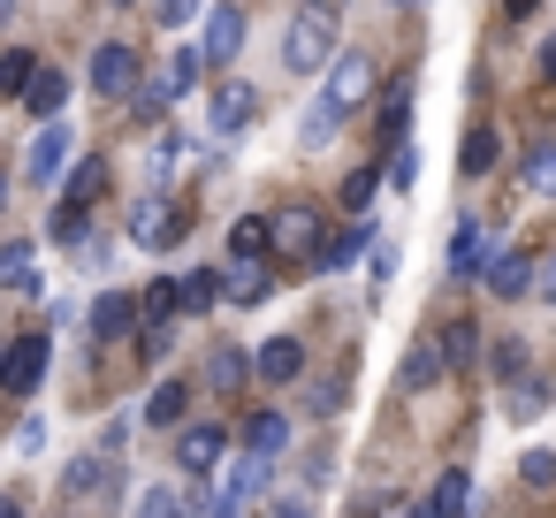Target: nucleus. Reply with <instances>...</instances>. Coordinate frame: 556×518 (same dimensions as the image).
<instances>
[{"instance_id":"9b49d317","label":"nucleus","mask_w":556,"mask_h":518,"mask_svg":"<svg viewBox=\"0 0 556 518\" xmlns=\"http://www.w3.org/2000/svg\"><path fill=\"white\" fill-rule=\"evenodd\" d=\"M138 313H146V298H130V290H100V298H92V336H100V343H123V336L138 328Z\"/></svg>"},{"instance_id":"473e14b6","label":"nucleus","mask_w":556,"mask_h":518,"mask_svg":"<svg viewBox=\"0 0 556 518\" xmlns=\"http://www.w3.org/2000/svg\"><path fill=\"white\" fill-rule=\"evenodd\" d=\"M244 374H260V351H214V366H206L214 389H237Z\"/></svg>"},{"instance_id":"5701e85b","label":"nucleus","mask_w":556,"mask_h":518,"mask_svg":"<svg viewBox=\"0 0 556 518\" xmlns=\"http://www.w3.org/2000/svg\"><path fill=\"white\" fill-rule=\"evenodd\" d=\"M275 244V222H260V214H244L237 229H229V267H244V260H260Z\"/></svg>"},{"instance_id":"e433bc0d","label":"nucleus","mask_w":556,"mask_h":518,"mask_svg":"<svg viewBox=\"0 0 556 518\" xmlns=\"http://www.w3.org/2000/svg\"><path fill=\"white\" fill-rule=\"evenodd\" d=\"M374 191H381V176H374V168H358V176H343V206H351L358 222H374V214H366V206H374Z\"/></svg>"},{"instance_id":"412c9836","label":"nucleus","mask_w":556,"mask_h":518,"mask_svg":"<svg viewBox=\"0 0 556 518\" xmlns=\"http://www.w3.org/2000/svg\"><path fill=\"white\" fill-rule=\"evenodd\" d=\"M0 290H16V298L39 290V260H31V244H0Z\"/></svg>"},{"instance_id":"9d476101","label":"nucleus","mask_w":556,"mask_h":518,"mask_svg":"<svg viewBox=\"0 0 556 518\" xmlns=\"http://www.w3.org/2000/svg\"><path fill=\"white\" fill-rule=\"evenodd\" d=\"M495 260H503V252H495V237H488L480 222H457V237H450V275H465V282H472V275H495Z\"/></svg>"},{"instance_id":"c85d7f7f","label":"nucleus","mask_w":556,"mask_h":518,"mask_svg":"<svg viewBox=\"0 0 556 518\" xmlns=\"http://www.w3.org/2000/svg\"><path fill=\"white\" fill-rule=\"evenodd\" d=\"M267 290H275L267 260H244V267H229V298H237V305H267Z\"/></svg>"},{"instance_id":"a19ab883","label":"nucleus","mask_w":556,"mask_h":518,"mask_svg":"<svg viewBox=\"0 0 556 518\" xmlns=\"http://www.w3.org/2000/svg\"><path fill=\"white\" fill-rule=\"evenodd\" d=\"M130 427H138V419H130V412H115V419L100 427V457H123V442H130Z\"/></svg>"},{"instance_id":"c9c22d12","label":"nucleus","mask_w":556,"mask_h":518,"mask_svg":"<svg viewBox=\"0 0 556 518\" xmlns=\"http://www.w3.org/2000/svg\"><path fill=\"white\" fill-rule=\"evenodd\" d=\"M404 115H412V85H389V92H381V130H389V146H404Z\"/></svg>"},{"instance_id":"de8ad7c7","label":"nucleus","mask_w":556,"mask_h":518,"mask_svg":"<svg viewBox=\"0 0 556 518\" xmlns=\"http://www.w3.org/2000/svg\"><path fill=\"white\" fill-rule=\"evenodd\" d=\"M282 518H313V510H305V503H282Z\"/></svg>"},{"instance_id":"bb28decb","label":"nucleus","mask_w":556,"mask_h":518,"mask_svg":"<svg viewBox=\"0 0 556 518\" xmlns=\"http://www.w3.org/2000/svg\"><path fill=\"white\" fill-rule=\"evenodd\" d=\"M184 153H191V146H184L176 130H153V146H146V176H153V184H168V176L184 168Z\"/></svg>"},{"instance_id":"f257e3e1","label":"nucleus","mask_w":556,"mask_h":518,"mask_svg":"<svg viewBox=\"0 0 556 518\" xmlns=\"http://www.w3.org/2000/svg\"><path fill=\"white\" fill-rule=\"evenodd\" d=\"M336 31H343V16H336V9H298V16L282 24V62H290L298 77H313V70H336V62H343Z\"/></svg>"},{"instance_id":"c03bdc74","label":"nucleus","mask_w":556,"mask_h":518,"mask_svg":"<svg viewBox=\"0 0 556 518\" xmlns=\"http://www.w3.org/2000/svg\"><path fill=\"white\" fill-rule=\"evenodd\" d=\"M146 16H153L161 31H184V24H191V9H184V0H161V9H146Z\"/></svg>"},{"instance_id":"72a5a7b5","label":"nucleus","mask_w":556,"mask_h":518,"mask_svg":"<svg viewBox=\"0 0 556 518\" xmlns=\"http://www.w3.org/2000/svg\"><path fill=\"white\" fill-rule=\"evenodd\" d=\"M548 396H556V381H548V374H526V381L510 389V412L533 419V412H548Z\"/></svg>"},{"instance_id":"8fccbe9b","label":"nucleus","mask_w":556,"mask_h":518,"mask_svg":"<svg viewBox=\"0 0 556 518\" xmlns=\"http://www.w3.org/2000/svg\"><path fill=\"white\" fill-rule=\"evenodd\" d=\"M0 206H9V184H0Z\"/></svg>"},{"instance_id":"6ab92c4d","label":"nucleus","mask_w":556,"mask_h":518,"mask_svg":"<svg viewBox=\"0 0 556 518\" xmlns=\"http://www.w3.org/2000/svg\"><path fill=\"white\" fill-rule=\"evenodd\" d=\"M305 374V351H298V336H275L267 351H260V381L267 389H282V381H298Z\"/></svg>"},{"instance_id":"7ed1b4c3","label":"nucleus","mask_w":556,"mask_h":518,"mask_svg":"<svg viewBox=\"0 0 556 518\" xmlns=\"http://www.w3.org/2000/svg\"><path fill=\"white\" fill-rule=\"evenodd\" d=\"M24 176L39 184V191H70V176H77V130L70 123H47L39 138H31V153H24Z\"/></svg>"},{"instance_id":"20e7f679","label":"nucleus","mask_w":556,"mask_h":518,"mask_svg":"<svg viewBox=\"0 0 556 518\" xmlns=\"http://www.w3.org/2000/svg\"><path fill=\"white\" fill-rule=\"evenodd\" d=\"M92 92H100V100H138V92H146V77H138V47L108 39V47L92 54Z\"/></svg>"},{"instance_id":"a211bd4d","label":"nucleus","mask_w":556,"mask_h":518,"mask_svg":"<svg viewBox=\"0 0 556 518\" xmlns=\"http://www.w3.org/2000/svg\"><path fill=\"white\" fill-rule=\"evenodd\" d=\"M260 488H267V457H252V450H244V457L222 472V503H229V510H244Z\"/></svg>"},{"instance_id":"393cba45","label":"nucleus","mask_w":556,"mask_h":518,"mask_svg":"<svg viewBox=\"0 0 556 518\" xmlns=\"http://www.w3.org/2000/svg\"><path fill=\"white\" fill-rule=\"evenodd\" d=\"M176 290H184V313H214V305L229 298V275H214V267H199V275H184Z\"/></svg>"},{"instance_id":"58836bf2","label":"nucleus","mask_w":556,"mask_h":518,"mask_svg":"<svg viewBox=\"0 0 556 518\" xmlns=\"http://www.w3.org/2000/svg\"><path fill=\"white\" fill-rule=\"evenodd\" d=\"M488 366H495V381H510V389H518V381H526V343H495V358H488Z\"/></svg>"},{"instance_id":"f03ea898","label":"nucleus","mask_w":556,"mask_h":518,"mask_svg":"<svg viewBox=\"0 0 556 518\" xmlns=\"http://www.w3.org/2000/svg\"><path fill=\"white\" fill-rule=\"evenodd\" d=\"M62 495H70L77 510H123V495H130V472H123V457H100V450H85V457H70V465H62Z\"/></svg>"},{"instance_id":"2eb2a0df","label":"nucleus","mask_w":556,"mask_h":518,"mask_svg":"<svg viewBox=\"0 0 556 518\" xmlns=\"http://www.w3.org/2000/svg\"><path fill=\"white\" fill-rule=\"evenodd\" d=\"M343 123H351V115H336L328 100H313V108H305V123H298V153H328V146L343 138Z\"/></svg>"},{"instance_id":"09e8293b","label":"nucleus","mask_w":556,"mask_h":518,"mask_svg":"<svg viewBox=\"0 0 556 518\" xmlns=\"http://www.w3.org/2000/svg\"><path fill=\"white\" fill-rule=\"evenodd\" d=\"M0 518H24V510H16V503H9V495H0Z\"/></svg>"},{"instance_id":"a878e982","label":"nucleus","mask_w":556,"mask_h":518,"mask_svg":"<svg viewBox=\"0 0 556 518\" xmlns=\"http://www.w3.org/2000/svg\"><path fill=\"white\" fill-rule=\"evenodd\" d=\"M39 70H47V62H39L31 47H9V54H0V92H24V100H31Z\"/></svg>"},{"instance_id":"2f4dec72","label":"nucleus","mask_w":556,"mask_h":518,"mask_svg":"<svg viewBox=\"0 0 556 518\" xmlns=\"http://www.w3.org/2000/svg\"><path fill=\"white\" fill-rule=\"evenodd\" d=\"M184 404H191V389H184V381H161V389L146 396V427H176Z\"/></svg>"},{"instance_id":"b1692460","label":"nucleus","mask_w":556,"mask_h":518,"mask_svg":"<svg viewBox=\"0 0 556 518\" xmlns=\"http://www.w3.org/2000/svg\"><path fill=\"white\" fill-rule=\"evenodd\" d=\"M533 282H541V267H533V260H518V252H503V260H495V275H488V290H495V298H526Z\"/></svg>"},{"instance_id":"37998d69","label":"nucleus","mask_w":556,"mask_h":518,"mask_svg":"<svg viewBox=\"0 0 556 518\" xmlns=\"http://www.w3.org/2000/svg\"><path fill=\"white\" fill-rule=\"evenodd\" d=\"M168 343H176V328H168V320H153V328L138 336V351H146V358H168Z\"/></svg>"},{"instance_id":"4c0bfd02","label":"nucleus","mask_w":556,"mask_h":518,"mask_svg":"<svg viewBox=\"0 0 556 518\" xmlns=\"http://www.w3.org/2000/svg\"><path fill=\"white\" fill-rule=\"evenodd\" d=\"M518 480L526 488H556V450H526L518 457Z\"/></svg>"},{"instance_id":"423d86ee","label":"nucleus","mask_w":556,"mask_h":518,"mask_svg":"<svg viewBox=\"0 0 556 518\" xmlns=\"http://www.w3.org/2000/svg\"><path fill=\"white\" fill-rule=\"evenodd\" d=\"M47 381V336H16L0 351V396H31Z\"/></svg>"},{"instance_id":"0eeeda50","label":"nucleus","mask_w":556,"mask_h":518,"mask_svg":"<svg viewBox=\"0 0 556 518\" xmlns=\"http://www.w3.org/2000/svg\"><path fill=\"white\" fill-rule=\"evenodd\" d=\"M176 237H184V214H176V206H168L161 191L130 206V244H138V252H168Z\"/></svg>"},{"instance_id":"7c9ffc66","label":"nucleus","mask_w":556,"mask_h":518,"mask_svg":"<svg viewBox=\"0 0 556 518\" xmlns=\"http://www.w3.org/2000/svg\"><path fill=\"white\" fill-rule=\"evenodd\" d=\"M434 343H442V358H450V366H480V328H472V320H450Z\"/></svg>"},{"instance_id":"6e6552de","label":"nucleus","mask_w":556,"mask_h":518,"mask_svg":"<svg viewBox=\"0 0 556 518\" xmlns=\"http://www.w3.org/2000/svg\"><path fill=\"white\" fill-rule=\"evenodd\" d=\"M366 92H374V62H366V54H343V62L328 70V85H320V100H328L336 115L366 108Z\"/></svg>"},{"instance_id":"cd10ccee","label":"nucleus","mask_w":556,"mask_h":518,"mask_svg":"<svg viewBox=\"0 0 556 518\" xmlns=\"http://www.w3.org/2000/svg\"><path fill=\"white\" fill-rule=\"evenodd\" d=\"M108 191V161H77V176H70V191H62V206H77V214H92V199Z\"/></svg>"},{"instance_id":"aec40b11","label":"nucleus","mask_w":556,"mask_h":518,"mask_svg":"<svg viewBox=\"0 0 556 518\" xmlns=\"http://www.w3.org/2000/svg\"><path fill=\"white\" fill-rule=\"evenodd\" d=\"M31 115H39V130L47 123H62V108H70V77L62 70H39V85H31V100H24Z\"/></svg>"},{"instance_id":"4468645a","label":"nucleus","mask_w":556,"mask_h":518,"mask_svg":"<svg viewBox=\"0 0 556 518\" xmlns=\"http://www.w3.org/2000/svg\"><path fill=\"white\" fill-rule=\"evenodd\" d=\"M244 54V9H206V62H237Z\"/></svg>"},{"instance_id":"a18cd8bd","label":"nucleus","mask_w":556,"mask_h":518,"mask_svg":"<svg viewBox=\"0 0 556 518\" xmlns=\"http://www.w3.org/2000/svg\"><path fill=\"white\" fill-rule=\"evenodd\" d=\"M533 70H541V85H556V39H541V54H533Z\"/></svg>"},{"instance_id":"f8f14e48","label":"nucleus","mask_w":556,"mask_h":518,"mask_svg":"<svg viewBox=\"0 0 556 518\" xmlns=\"http://www.w3.org/2000/svg\"><path fill=\"white\" fill-rule=\"evenodd\" d=\"M275 252H290V260H320L328 244H320V214L313 206H290V214H275Z\"/></svg>"},{"instance_id":"1a4fd4ad","label":"nucleus","mask_w":556,"mask_h":518,"mask_svg":"<svg viewBox=\"0 0 556 518\" xmlns=\"http://www.w3.org/2000/svg\"><path fill=\"white\" fill-rule=\"evenodd\" d=\"M252 115H260V92H252L244 77H222V85H214V130H222V138H244Z\"/></svg>"},{"instance_id":"ea45409f","label":"nucleus","mask_w":556,"mask_h":518,"mask_svg":"<svg viewBox=\"0 0 556 518\" xmlns=\"http://www.w3.org/2000/svg\"><path fill=\"white\" fill-rule=\"evenodd\" d=\"M389 184H404V191L419 184V146H412V138H404V146L389 153Z\"/></svg>"},{"instance_id":"79ce46f5","label":"nucleus","mask_w":556,"mask_h":518,"mask_svg":"<svg viewBox=\"0 0 556 518\" xmlns=\"http://www.w3.org/2000/svg\"><path fill=\"white\" fill-rule=\"evenodd\" d=\"M526 184H533V191H556V146H541V153L526 161Z\"/></svg>"},{"instance_id":"dca6fc26","label":"nucleus","mask_w":556,"mask_h":518,"mask_svg":"<svg viewBox=\"0 0 556 518\" xmlns=\"http://www.w3.org/2000/svg\"><path fill=\"white\" fill-rule=\"evenodd\" d=\"M381 237H389L381 222H351V229H343V237H336V244L320 252V267H351V260H366V252H381Z\"/></svg>"},{"instance_id":"49530a36","label":"nucleus","mask_w":556,"mask_h":518,"mask_svg":"<svg viewBox=\"0 0 556 518\" xmlns=\"http://www.w3.org/2000/svg\"><path fill=\"white\" fill-rule=\"evenodd\" d=\"M533 290H541V305H556V252L541 260V282H533Z\"/></svg>"},{"instance_id":"f704fd0d","label":"nucleus","mask_w":556,"mask_h":518,"mask_svg":"<svg viewBox=\"0 0 556 518\" xmlns=\"http://www.w3.org/2000/svg\"><path fill=\"white\" fill-rule=\"evenodd\" d=\"M427 518H465V472H442V480H434Z\"/></svg>"},{"instance_id":"c756f323","label":"nucleus","mask_w":556,"mask_h":518,"mask_svg":"<svg viewBox=\"0 0 556 518\" xmlns=\"http://www.w3.org/2000/svg\"><path fill=\"white\" fill-rule=\"evenodd\" d=\"M244 442H252V457H275V450L290 442V412H252Z\"/></svg>"},{"instance_id":"f3484780","label":"nucleus","mask_w":556,"mask_h":518,"mask_svg":"<svg viewBox=\"0 0 556 518\" xmlns=\"http://www.w3.org/2000/svg\"><path fill=\"white\" fill-rule=\"evenodd\" d=\"M442 374H450L442 343H412V351H404V366H396V389H434Z\"/></svg>"},{"instance_id":"39448f33","label":"nucleus","mask_w":556,"mask_h":518,"mask_svg":"<svg viewBox=\"0 0 556 518\" xmlns=\"http://www.w3.org/2000/svg\"><path fill=\"white\" fill-rule=\"evenodd\" d=\"M222 457H229V427L199 419V427H184V434H176V472H184V480H206Z\"/></svg>"},{"instance_id":"ddd939ff","label":"nucleus","mask_w":556,"mask_h":518,"mask_svg":"<svg viewBox=\"0 0 556 518\" xmlns=\"http://www.w3.org/2000/svg\"><path fill=\"white\" fill-rule=\"evenodd\" d=\"M199 77H206V47H176V54L161 62V77H153V85H161L168 100H191V92H199Z\"/></svg>"},{"instance_id":"4be33fe9","label":"nucleus","mask_w":556,"mask_h":518,"mask_svg":"<svg viewBox=\"0 0 556 518\" xmlns=\"http://www.w3.org/2000/svg\"><path fill=\"white\" fill-rule=\"evenodd\" d=\"M495 161H503V138H495L488 123H480V130H465V146H457V168H465V176H488Z\"/></svg>"}]
</instances>
